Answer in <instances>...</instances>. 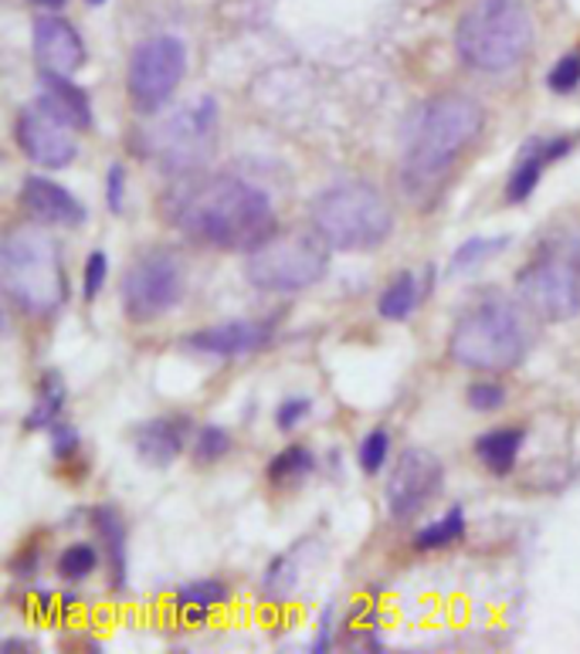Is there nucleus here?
Wrapping results in <instances>:
<instances>
[{"instance_id":"1","label":"nucleus","mask_w":580,"mask_h":654,"mask_svg":"<svg viewBox=\"0 0 580 654\" xmlns=\"http://www.w3.org/2000/svg\"><path fill=\"white\" fill-rule=\"evenodd\" d=\"M164 211L183 237L217 252H255L276 234L268 193L231 174L177 177Z\"/></svg>"},{"instance_id":"2","label":"nucleus","mask_w":580,"mask_h":654,"mask_svg":"<svg viewBox=\"0 0 580 654\" xmlns=\"http://www.w3.org/2000/svg\"><path fill=\"white\" fill-rule=\"evenodd\" d=\"M486 126V109L479 99L466 92H442L424 102L404 140L401 153V187L417 203L435 200V193L448 184L458 156L479 140Z\"/></svg>"},{"instance_id":"3","label":"nucleus","mask_w":580,"mask_h":654,"mask_svg":"<svg viewBox=\"0 0 580 654\" xmlns=\"http://www.w3.org/2000/svg\"><path fill=\"white\" fill-rule=\"evenodd\" d=\"M0 285L24 315H52L65 296L68 278L58 241L34 224L11 228L0 244Z\"/></svg>"},{"instance_id":"4","label":"nucleus","mask_w":580,"mask_h":654,"mask_svg":"<svg viewBox=\"0 0 580 654\" xmlns=\"http://www.w3.org/2000/svg\"><path fill=\"white\" fill-rule=\"evenodd\" d=\"M533 18L520 0H476L455 27V52L472 71L502 75L533 52Z\"/></svg>"},{"instance_id":"5","label":"nucleus","mask_w":580,"mask_h":654,"mask_svg":"<svg viewBox=\"0 0 580 654\" xmlns=\"http://www.w3.org/2000/svg\"><path fill=\"white\" fill-rule=\"evenodd\" d=\"M309 221L323 234V241L336 252H370L391 237L394 231V211L387 197L364 184L346 180L333 184L313 200Z\"/></svg>"},{"instance_id":"6","label":"nucleus","mask_w":580,"mask_h":654,"mask_svg":"<svg viewBox=\"0 0 580 654\" xmlns=\"http://www.w3.org/2000/svg\"><path fill=\"white\" fill-rule=\"evenodd\" d=\"M526 325L506 299H482L455 322L448 353L458 366L479 374H506L526 356Z\"/></svg>"},{"instance_id":"7","label":"nucleus","mask_w":580,"mask_h":654,"mask_svg":"<svg viewBox=\"0 0 580 654\" xmlns=\"http://www.w3.org/2000/svg\"><path fill=\"white\" fill-rule=\"evenodd\" d=\"M330 268V244L323 234L313 231H276L265 244H258L255 252H248L245 275L255 289L261 292H305L326 275Z\"/></svg>"},{"instance_id":"8","label":"nucleus","mask_w":580,"mask_h":654,"mask_svg":"<svg viewBox=\"0 0 580 654\" xmlns=\"http://www.w3.org/2000/svg\"><path fill=\"white\" fill-rule=\"evenodd\" d=\"M217 130H221L217 99L201 96L174 109L160 126L146 136V153L170 177L198 174L217 149Z\"/></svg>"},{"instance_id":"9","label":"nucleus","mask_w":580,"mask_h":654,"mask_svg":"<svg viewBox=\"0 0 580 654\" xmlns=\"http://www.w3.org/2000/svg\"><path fill=\"white\" fill-rule=\"evenodd\" d=\"M183 75H187V48L180 37L153 34V37L140 41L130 55V68H126L130 102L143 115L160 112L177 96Z\"/></svg>"},{"instance_id":"10","label":"nucleus","mask_w":580,"mask_h":654,"mask_svg":"<svg viewBox=\"0 0 580 654\" xmlns=\"http://www.w3.org/2000/svg\"><path fill=\"white\" fill-rule=\"evenodd\" d=\"M123 309L133 322H153L177 309L183 299V271L180 262L170 252H143L140 258L130 262L123 285Z\"/></svg>"},{"instance_id":"11","label":"nucleus","mask_w":580,"mask_h":654,"mask_svg":"<svg viewBox=\"0 0 580 654\" xmlns=\"http://www.w3.org/2000/svg\"><path fill=\"white\" fill-rule=\"evenodd\" d=\"M516 292L536 319L564 322L580 312V271L570 258L547 252L520 271Z\"/></svg>"},{"instance_id":"12","label":"nucleus","mask_w":580,"mask_h":654,"mask_svg":"<svg viewBox=\"0 0 580 654\" xmlns=\"http://www.w3.org/2000/svg\"><path fill=\"white\" fill-rule=\"evenodd\" d=\"M442 458L428 447H408L387 478V509L394 519H414L421 509H428V502L442 492Z\"/></svg>"},{"instance_id":"13","label":"nucleus","mask_w":580,"mask_h":654,"mask_svg":"<svg viewBox=\"0 0 580 654\" xmlns=\"http://www.w3.org/2000/svg\"><path fill=\"white\" fill-rule=\"evenodd\" d=\"M75 130L58 115H52L45 106H24L14 122V136L21 153L42 170H65L79 156V143L71 136Z\"/></svg>"},{"instance_id":"14","label":"nucleus","mask_w":580,"mask_h":654,"mask_svg":"<svg viewBox=\"0 0 580 654\" xmlns=\"http://www.w3.org/2000/svg\"><path fill=\"white\" fill-rule=\"evenodd\" d=\"M268 340H272V325L268 322H252V319H227L204 325V330L190 333L183 346L198 356H214V359H238L258 353Z\"/></svg>"},{"instance_id":"15","label":"nucleus","mask_w":580,"mask_h":654,"mask_svg":"<svg viewBox=\"0 0 580 654\" xmlns=\"http://www.w3.org/2000/svg\"><path fill=\"white\" fill-rule=\"evenodd\" d=\"M34 41V58L45 71H62V75H75L86 65V41L75 31L71 21H65L62 14L48 11L34 21L31 31Z\"/></svg>"},{"instance_id":"16","label":"nucleus","mask_w":580,"mask_h":654,"mask_svg":"<svg viewBox=\"0 0 580 654\" xmlns=\"http://www.w3.org/2000/svg\"><path fill=\"white\" fill-rule=\"evenodd\" d=\"M21 208L31 221L45 228H79L86 224V208L68 187L52 177H27L21 184Z\"/></svg>"},{"instance_id":"17","label":"nucleus","mask_w":580,"mask_h":654,"mask_svg":"<svg viewBox=\"0 0 580 654\" xmlns=\"http://www.w3.org/2000/svg\"><path fill=\"white\" fill-rule=\"evenodd\" d=\"M573 146H577L573 136H533L529 143H523L513 170H510V180H506V200L526 203L533 197V190L539 187V180H544V174L557 159H564Z\"/></svg>"},{"instance_id":"18","label":"nucleus","mask_w":580,"mask_h":654,"mask_svg":"<svg viewBox=\"0 0 580 654\" xmlns=\"http://www.w3.org/2000/svg\"><path fill=\"white\" fill-rule=\"evenodd\" d=\"M190 437L187 418H149L133 428V447L149 468H167L180 458Z\"/></svg>"},{"instance_id":"19","label":"nucleus","mask_w":580,"mask_h":654,"mask_svg":"<svg viewBox=\"0 0 580 654\" xmlns=\"http://www.w3.org/2000/svg\"><path fill=\"white\" fill-rule=\"evenodd\" d=\"M37 106H45L52 115L68 122L71 130L92 126V99L79 81H71V75L42 68V75H37Z\"/></svg>"},{"instance_id":"20","label":"nucleus","mask_w":580,"mask_h":654,"mask_svg":"<svg viewBox=\"0 0 580 654\" xmlns=\"http://www.w3.org/2000/svg\"><path fill=\"white\" fill-rule=\"evenodd\" d=\"M231 600L227 584L221 580H190L183 587H177L174 594V610L183 624H204L217 607H224Z\"/></svg>"},{"instance_id":"21","label":"nucleus","mask_w":580,"mask_h":654,"mask_svg":"<svg viewBox=\"0 0 580 654\" xmlns=\"http://www.w3.org/2000/svg\"><path fill=\"white\" fill-rule=\"evenodd\" d=\"M526 444V431L523 428H492L486 434H479L476 441V458L492 472V475H510L520 452Z\"/></svg>"},{"instance_id":"22","label":"nucleus","mask_w":580,"mask_h":654,"mask_svg":"<svg viewBox=\"0 0 580 654\" xmlns=\"http://www.w3.org/2000/svg\"><path fill=\"white\" fill-rule=\"evenodd\" d=\"M96 533L105 543V556H109V569L115 577V587L126 584V569H130V533L126 522L120 519L115 509H96Z\"/></svg>"},{"instance_id":"23","label":"nucleus","mask_w":580,"mask_h":654,"mask_svg":"<svg viewBox=\"0 0 580 654\" xmlns=\"http://www.w3.org/2000/svg\"><path fill=\"white\" fill-rule=\"evenodd\" d=\"M65 407V384L58 374H45L42 384H37V397H34V407L31 414L24 418V431H42V428H55L58 424V414Z\"/></svg>"},{"instance_id":"24","label":"nucleus","mask_w":580,"mask_h":654,"mask_svg":"<svg viewBox=\"0 0 580 654\" xmlns=\"http://www.w3.org/2000/svg\"><path fill=\"white\" fill-rule=\"evenodd\" d=\"M466 509L461 506H451L442 519H435V522H428L424 529H417L414 533V546L421 550V553H432V550H445V546H451V543H458L461 536H466Z\"/></svg>"},{"instance_id":"25","label":"nucleus","mask_w":580,"mask_h":654,"mask_svg":"<svg viewBox=\"0 0 580 654\" xmlns=\"http://www.w3.org/2000/svg\"><path fill=\"white\" fill-rule=\"evenodd\" d=\"M417 299H421V289H417L414 271H398V278L380 292L377 312L383 319H391V322H401V319H408L417 309Z\"/></svg>"},{"instance_id":"26","label":"nucleus","mask_w":580,"mask_h":654,"mask_svg":"<svg viewBox=\"0 0 580 654\" xmlns=\"http://www.w3.org/2000/svg\"><path fill=\"white\" fill-rule=\"evenodd\" d=\"M316 468V458L309 447L302 444H289L286 452H279L272 462H268V481H276V485H289V481H299L305 478L309 472Z\"/></svg>"},{"instance_id":"27","label":"nucleus","mask_w":580,"mask_h":654,"mask_svg":"<svg viewBox=\"0 0 580 654\" xmlns=\"http://www.w3.org/2000/svg\"><path fill=\"white\" fill-rule=\"evenodd\" d=\"M506 244H510V237L506 234H499V237H469L461 248L451 255V265H448V271H469V268H476V265H482V262H489L492 255H499V252H506Z\"/></svg>"},{"instance_id":"28","label":"nucleus","mask_w":580,"mask_h":654,"mask_svg":"<svg viewBox=\"0 0 580 654\" xmlns=\"http://www.w3.org/2000/svg\"><path fill=\"white\" fill-rule=\"evenodd\" d=\"M295 580H299V546H295V550H289V553H282V556H276L272 563H268V574H265V597H268V600H282V597H289V594H292V587H295Z\"/></svg>"},{"instance_id":"29","label":"nucleus","mask_w":580,"mask_h":654,"mask_svg":"<svg viewBox=\"0 0 580 654\" xmlns=\"http://www.w3.org/2000/svg\"><path fill=\"white\" fill-rule=\"evenodd\" d=\"M99 569V550L92 543H71L58 556V574L65 580H86Z\"/></svg>"},{"instance_id":"30","label":"nucleus","mask_w":580,"mask_h":654,"mask_svg":"<svg viewBox=\"0 0 580 654\" xmlns=\"http://www.w3.org/2000/svg\"><path fill=\"white\" fill-rule=\"evenodd\" d=\"M231 452V434L217 424H204L198 434H193V458L201 465H211V462H221L224 455Z\"/></svg>"},{"instance_id":"31","label":"nucleus","mask_w":580,"mask_h":654,"mask_svg":"<svg viewBox=\"0 0 580 654\" xmlns=\"http://www.w3.org/2000/svg\"><path fill=\"white\" fill-rule=\"evenodd\" d=\"M547 86L557 96H570L580 86V52H567L554 62V68L547 71Z\"/></svg>"},{"instance_id":"32","label":"nucleus","mask_w":580,"mask_h":654,"mask_svg":"<svg viewBox=\"0 0 580 654\" xmlns=\"http://www.w3.org/2000/svg\"><path fill=\"white\" fill-rule=\"evenodd\" d=\"M387 458H391V434L383 428H373L360 444V468L367 475H377L387 465Z\"/></svg>"},{"instance_id":"33","label":"nucleus","mask_w":580,"mask_h":654,"mask_svg":"<svg viewBox=\"0 0 580 654\" xmlns=\"http://www.w3.org/2000/svg\"><path fill=\"white\" fill-rule=\"evenodd\" d=\"M506 403V387L499 380H476L469 387V407L479 414H489V411H499V407Z\"/></svg>"},{"instance_id":"34","label":"nucleus","mask_w":580,"mask_h":654,"mask_svg":"<svg viewBox=\"0 0 580 654\" xmlns=\"http://www.w3.org/2000/svg\"><path fill=\"white\" fill-rule=\"evenodd\" d=\"M105 281H109V255L105 252H92L86 258V268H82V296L89 302H96Z\"/></svg>"},{"instance_id":"35","label":"nucleus","mask_w":580,"mask_h":654,"mask_svg":"<svg viewBox=\"0 0 580 654\" xmlns=\"http://www.w3.org/2000/svg\"><path fill=\"white\" fill-rule=\"evenodd\" d=\"M105 203L112 214H123V208H126V167L123 163H112L105 170Z\"/></svg>"},{"instance_id":"36","label":"nucleus","mask_w":580,"mask_h":654,"mask_svg":"<svg viewBox=\"0 0 580 654\" xmlns=\"http://www.w3.org/2000/svg\"><path fill=\"white\" fill-rule=\"evenodd\" d=\"M309 411H313V400H309V397H289V400H282V403H279V411H276V424H279V431H292V428H299V421H305V418H309Z\"/></svg>"},{"instance_id":"37","label":"nucleus","mask_w":580,"mask_h":654,"mask_svg":"<svg viewBox=\"0 0 580 654\" xmlns=\"http://www.w3.org/2000/svg\"><path fill=\"white\" fill-rule=\"evenodd\" d=\"M48 431H52V455H55L58 462L75 458V452H79V444H82L79 431H75L71 424H55V428H48Z\"/></svg>"},{"instance_id":"38","label":"nucleus","mask_w":580,"mask_h":654,"mask_svg":"<svg viewBox=\"0 0 580 654\" xmlns=\"http://www.w3.org/2000/svg\"><path fill=\"white\" fill-rule=\"evenodd\" d=\"M333 628H336L333 607H326L323 614H320V628H316V638H313V651H316V654L330 651V644H333Z\"/></svg>"},{"instance_id":"39","label":"nucleus","mask_w":580,"mask_h":654,"mask_svg":"<svg viewBox=\"0 0 580 654\" xmlns=\"http://www.w3.org/2000/svg\"><path fill=\"white\" fill-rule=\"evenodd\" d=\"M27 4L45 8V11H58V8H65V4H68V0H27Z\"/></svg>"},{"instance_id":"40","label":"nucleus","mask_w":580,"mask_h":654,"mask_svg":"<svg viewBox=\"0 0 580 654\" xmlns=\"http://www.w3.org/2000/svg\"><path fill=\"white\" fill-rule=\"evenodd\" d=\"M89 4H92V8H102V4H105V0H89Z\"/></svg>"}]
</instances>
